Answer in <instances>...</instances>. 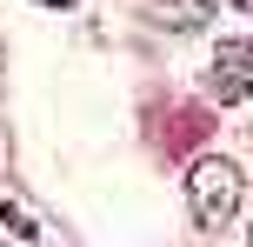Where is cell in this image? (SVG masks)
<instances>
[{
  "label": "cell",
  "mask_w": 253,
  "mask_h": 247,
  "mask_svg": "<svg viewBox=\"0 0 253 247\" xmlns=\"http://www.w3.org/2000/svg\"><path fill=\"white\" fill-rule=\"evenodd\" d=\"M187 200H193V214H200V227H220L233 207H240V167H233V160H220V154L193 160Z\"/></svg>",
  "instance_id": "6da1fadb"
},
{
  "label": "cell",
  "mask_w": 253,
  "mask_h": 247,
  "mask_svg": "<svg viewBox=\"0 0 253 247\" xmlns=\"http://www.w3.org/2000/svg\"><path fill=\"white\" fill-rule=\"evenodd\" d=\"M207 94H213L220 107H240V100H253V47H247V40H227V47L213 53Z\"/></svg>",
  "instance_id": "7a4b0ae2"
},
{
  "label": "cell",
  "mask_w": 253,
  "mask_h": 247,
  "mask_svg": "<svg viewBox=\"0 0 253 247\" xmlns=\"http://www.w3.org/2000/svg\"><path fill=\"white\" fill-rule=\"evenodd\" d=\"M40 7H74V0H40Z\"/></svg>",
  "instance_id": "3957f363"
},
{
  "label": "cell",
  "mask_w": 253,
  "mask_h": 247,
  "mask_svg": "<svg viewBox=\"0 0 253 247\" xmlns=\"http://www.w3.org/2000/svg\"><path fill=\"white\" fill-rule=\"evenodd\" d=\"M247 7H253V0H247Z\"/></svg>",
  "instance_id": "277c9868"
}]
</instances>
